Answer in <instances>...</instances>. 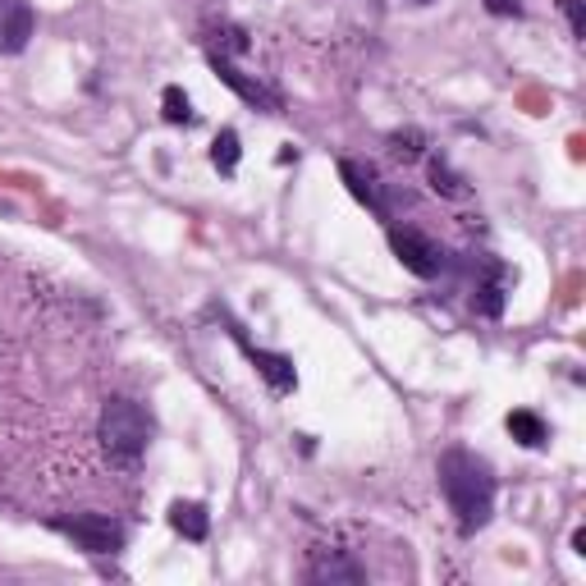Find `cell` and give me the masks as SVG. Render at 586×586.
Listing matches in <instances>:
<instances>
[{"instance_id":"5b68a950","label":"cell","mask_w":586,"mask_h":586,"mask_svg":"<svg viewBox=\"0 0 586 586\" xmlns=\"http://www.w3.org/2000/svg\"><path fill=\"white\" fill-rule=\"evenodd\" d=\"M307 582H317V586H358L366 582V568L358 560H349L344 550H317L312 554V564H307Z\"/></svg>"},{"instance_id":"9a60e30c","label":"cell","mask_w":586,"mask_h":586,"mask_svg":"<svg viewBox=\"0 0 586 586\" xmlns=\"http://www.w3.org/2000/svg\"><path fill=\"white\" fill-rule=\"evenodd\" d=\"M161 106H166V119L170 125H193V102L183 87H166L161 92Z\"/></svg>"},{"instance_id":"7a4b0ae2","label":"cell","mask_w":586,"mask_h":586,"mask_svg":"<svg viewBox=\"0 0 586 586\" xmlns=\"http://www.w3.org/2000/svg\"><path fill=\"white\" fill-rule=\"evenodd\" d=\"M97 440L115 462H138L151 440V417L134 398H110L97 417Z\"/></svg>"},{"instance_id":"6da1fadb","label":"cell","mask_w":586,"mask_h":586,"mask_svg":"<svg viewBox=\"0 0 586 586\" xmlns=\"http://www.w3.org/2000/svg\"><path fill=\"white\" fill-rule=\"evenodd\" d=\"M440 490L462 532H481L490 513H496V472H490L486 458L468 449L440 454Z\"/></svg>"},{"instance_id":"52a82bcc","label":"cell","mask_w":586,"mask_h":586,"mask_svg":"<svg viewBox=\"0 0 586 586\" xmlns=\"http://www.w3.org/2000/svg\"><path fill=\"white\" fill-rule=\"evenodd\" d=\"M339 179L349 183V193L372 211V215H390V206H385V193H381V179H376V170L372 166H362V161H339Z\"/></svg>"},{"instance_id":"5bb4252c","label":"cell","mask_w":586,"mask_h":586,"mask_svg":"<svg viewBox=\"0 0 586 586\" xmlns=\"http://www.w3.org/2000/svg\"><path fill=\"white\" fill-rule=\"evenodd\" d=\"M238 157H243L238 134H234V129H221V138L211 142V166L221 170V174H234V170H238Z\"/></svg>"},{"instance_id":"ffe728a7","label":"cell","mask_w":586,"mask_h":586,"mask_svg":"<svg viewBox=\"0 0 586 586\" xmlns=\"http://www.w3.org/2000/svg\"><path fill=\"white\" fill-rule=\"evenodd\" d=\"M417 6H430V0H417Z\"/></svg>"},{"instance_id":"8fae6325","label":"cell","mask_w":586,"mask_h":586,"mask_svg":"<svg viewBox=\"0 0 586 586\" xmlns=\"http://www.w3.org/2000/svg\"><path fill=\"white\" fill-rule=\"evenodd\" d=\"M170 528H174L183 541H206L211 518H206V509H202L198 500H174V504H170Z\"/></svg>"},{"instance_id":"e0dca14e","label":"cell","mask_w":586,"mask_h":586,"mask_svg":"<svg viewBox=\"0 0 586 586\" xmlns=\"http://www.w3.org/2000/svg\"><path fill=\"white\" fill-rule=\"evenodd\" d=\"M215 46H221V51H215V55H243V51H248L253 42H248V33H243V28H234V23H221V28H215Z\"/></svg>"},{"instance_id":"7c38bea8","label":"cell","mask_w":586,"mask_h":586,"mask_svg":"<svg viewBox=\"0 0 586 586\" xmlns=\"http://www.w3.org/2000/svg\"><path fill=\"white\" fill-rule=\"evenodd\" d=\"M426 179H430V189H436L440 198H454V202H462V198H468V179H462V174H454V170H449V161H440V157H430V166H426Z\"/></svg>"},{"instance_id":"3957f363","label":"cell","mask_w":586,"mask_h":586,"mask_svg":"<svg viewBox=\"0 0 586 586\" xmlns=\"http://www.w3.org/2000/svg\"><path fill=\"white\" fill-rule=\"evenodd\" d=\"M60 536H70L87 554H119L125 550V528L110 513H74V518H51Z\"/></svg>"},{"instance_id":"9c48e42d","label":"cell","mask_w":586,"mask_h":586,"mask_svg":"<svg viewBox=\"0 0 586 586\" xmlns=\"http://www.w3.org/2000/svg\"><path fill=\"white\" fill-rule=\"evenodd\" d=\"M243 349H248V358H253V366L262 372V381L270 385V394H289V390L298 385L294 358H285V353H266V349H253L248 339H243Z\"/></svg>"},{"instance_id":"d6986e66","label":"cell","mask_w":586,"mask_h":586,"mask_svg":"<svg viewBox=\"0 0 586 586\" xmlns=\"http://www.w3.org/2000/svg\"><path fill=\"white\" fill-rule=\"evenodd\" d=\"M486 10L500 14V19H518L522 14V0H486Z\"/></svg>"},{"instance_id":"ac0fdd59","label":"cell","mask_w":586,"mask_h":586,"mask_svg":"<svg viewBox=\"0 0 586 586\" xmlns=\"http://www.w3.org/2000/svg\"><path fill=\"white\" fill-rule=\"evenodd\" d=\"M564 14H568L573 38H582L586 33V0H564Z\"/></svg>"},{"instance_id":"ba28073f","label":"cell","mask_w":586,"mask_h":586,"mask_svg":"<svg viewBox=\"0 0 586 586\" xmlns=\"http://www.w3.org/2000/svg\"><path fill=\"white\" fill-rule=\"evenodd\" d=\"M504 302H509V270L500 262H490L486 280H477V289H472V312L496 321V317H504Z\"/></svg>"},{"instance_id":"277c9868","label":"cell","mask_w":586,"mask_h":586,"mask_svg":"<svg viewBox=\"0 0 586 586\" xmlns=\"http://www.w3.org/2000/svg\"><path fill=\"white\" fill-rule=\"evenodd\" d=\"M390 248H394L398 262H404V270L417 275V280H436V275H445V266H449V253L422 230H398L394 225L390 230Z\"/></svg>"},{"instance_id":"30bf717a","label":"cell","mask_w":586,"mask_h":586,"mask_svg":"<svg viewBox=\"0 0 586 586\" xmlns=\"http://www.w3.org/2000/svg\"><path fill=\"white\" fill-rule=\"evenodd\" d=\"M28 38H33V10H28L23 0H14V6H6V14H0V51L19 55L28 46Z\"/></svg>"},{"instance_id":"2e32d148","label":"cell","mask_w":586,"mask_h":586,"mask_svg":"<svg viewBox=\"0 0 586 586\" xmlns=\"http://www.w3.org/2000/svg\"><path fill=\"white\" fill-rule=\"evenodd\" d=\"M390 147H394V157H398V161H417V157H426V138H422L417 129L394 134V138H390Z\"/></svg>"},{"instance_id":"8992f818","label":"cell","mask_w":586,"mask_h":586,"mask_svg":"<svg viewBox=\"0 0 586 586\" xmlns=\"http://www.w3.org/2000/svg\"><path fill=\"white\" fill-rule=\"evenodd\" d=\"M211 70L221 74V83H230V87L238 92L243 102H253V106H262V110H270V115L280 110V92H270L266 83H257V78H248V74H243V70H234V65H230L225 55H215V51H211Z\"/></svg>"},{"instance_id":"4fadbf2b","label":"cell","mask_w":586,"mask_h":586,"mask_svg":"<svg viewBox=\"0 0 586 586\" xmlns=\"http://www.w3.org/2000/svg\"><path fill=\"white\" fill-rule=\"evenodd\" d=\"M509 436L518 440V445H528V449H541L545 445V436H550V430H545V422L536 417V413H509Z\"/></svg>"}]
</instances>
